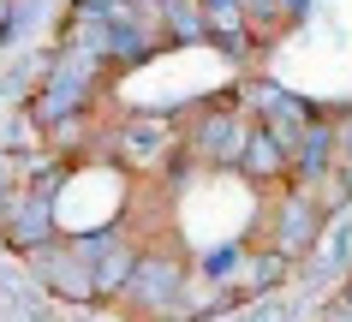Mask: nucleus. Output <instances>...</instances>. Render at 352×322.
Returning <instances> with one entry per match:
<instances>
[{
  "label": "nucleus",
  "mask_w": 352,
  "mask_h": 322,
  "mask_svg": "<svg viewBox=\"0 0 352 322\" xmlns=\"http://www.w3.org/2000/svg\"><path fill=\"white\" fill-rule=\"evenodd\" d=\"M6 19H12V0H0V36H6Z\"/></svg>",
  "instance_id": "f03ea898"
},
{
  "label": "nucleus",
  "mask_w": 352,
  "mask_h": 322,
  "mask_svg": "<svg viewBox=\"0 0 352 322\" xmlns=\"http://www.w3.org/2000/svg\"><path fill=\"white\" fill-rule=\"evenodd\" d=\"M173 150H179V132H167V126H149V119L120 126V161H131L138 173H155Z\"/></svg>",
  "instance_id": "f257e3e1"
}]
</instances>
